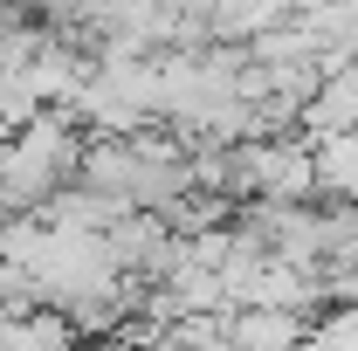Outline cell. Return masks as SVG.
Here are the masks:
<instances>
[{
  "mask_svg": "<svg viewBox=\"0 0 358 351\" xmlns=\"http://www.w3.org/2000/svg\"><path fill=\"white\" fill-rule=\"evenodd\" d=\"M76 166H83V131L62 110H42V117L14 124L0 138V214L35 220L62 186H76Z\"/></svg>",
  "mask_w": 358,
  "mask_h": 351,
  "instance_id": "obj_1",
  "label": "cell"
},
{
  "mask_svg": "<svg viewBox=\"0 0 358 351\" xmlns=\"http://www.w3.org/2000/svg\"><path fill=\"white\" fill-rule=\"evenodd\" d=\"M0 351H76V331L55 310H21L0 324Z\"/></svg>",
  "mask_w": 358,
  "mask_h": 351,
  "instance_id": "obj_5",
  "label": "cell"
},
{
  "mask_svg": "<svg viewBox=\"0 0 358 351\" xmlns=\"http://www.w3.org/2000/svg\"><path fill=\"white\" fill-rule=\"evenodd\" d=\"M221 338H227V351H296L310 338V317H289V310H227Z\"/></svg>",
  "mask_w": 358,
  "mask_h": 351,
  "instance_id": "obj_3",
  "label": "cell"
},
{
  "mask_svg": "<svg viewBox=\"0 0 358 351\" xmlns=\"http://www.w3.org/2000/svg\"><path fill=\"white\" fill-rule=\"evenodd\" d=\"M310 173H317V200L324 207H358V131L310 145Z\"/></svg>",
  "mask_w": 358,
  "mask_h": 351,
  "instance_id": "obj_4",
  "label": "cell"
},
{
  "mask_svg": "<svg viewBox=\"0 0 358 351\" xmlns=\"http://www.w3.org/2000/svg\"><path fill=\"white\" fill-rule=\"evenodd\" d=\"M352 131H358V62H352V69H338V76H324L317 96L296 110V138H303V145L352 138Z\"/></svg>",
  "mask_w": 358,
  "mask_h": 351,
  "instance_id": "obj_2",
  "label": "cell"
}]
</instances>
